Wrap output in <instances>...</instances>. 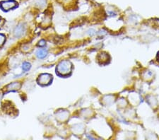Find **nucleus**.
Here are the masks:
<instances>
[{
    "instance_id": "nucleus-1",
    "label": "nucleus",
    "mask_w": 159,
    "mask_h": 140,
    "mask_svg": "<svg viewBox=\"0 0 159 140\" xmlns=\"http://www.w3.org/2000/svg\"><path fill=\"white\" fill-rule=\"evenodd\" d=\"M72 70V65L68 60H63L58 64L57 69V73L61 76H66L70 75Z\"/></svg>"
},
{
    "instance_id": "nucleus-7",
    "label": "nucleus",
    "mask_w": 159,
    "mask_h": 140,
    "mask_svg": "<svg viewBox=\"0 0 159 140\" xmlns=\"http://www.w3.org/2000/svg\"><path fill=\"white\" fill-rule=\"evenodd\" d=\"M48 55V51L45 49H39L36 52V55L40 59H43Z\"/></svg>"
},
{
    "instance_id": "nucleus-10",
    "label": "nucleus",
    "mask_w": 159,
    "mask_h": 140,
    "mask_svg": "<svg viewBox=\"0 0 159 140\" xmlns=\"http://www.w3.org/2000/svg\"><path fill=\"white\" fill-rule=\"evenodd\" d=\"M45 3H46L45 0H36V4L38 5L40 7H45Z\"/></svg>"
},
{
    "instance_id": "nucleus-11",
    "label": "nucleus",
    "mask_w": 159,
    "mask_h": 140,
    "mask_svg": "<svg viewBox=\"0 0 159 140\" xmlns=\"http://www.w3.org/2000/svg\"><path fill=\"white\" fill-rule=\"evenodd\" d=\"M45 41L44 40H41L38 43V46H40V47H43V46H45Z\"/></svg>"
},
{
    "instance_id": "nucleus-2",
    "label": "nucleus",
    "mask_w": 159,
    "mask_h": 140,
    "mask_svg": "<svg viewBox=\"0 0 159 140\" xmlns=\"http://www.w3.org/2000/svg\"><path fill=\"white\" fill-rule=\"evenodd\" d=\"M18 6V4L14 0H8V1L2 2L0 3V7L3 11H7L9 10L15 9Z\"/></svg>"
},
{
    "instance_id": "nucleus-3",
    "label": "nucleus",
    "mask_w": 159,
    "mask_h": 140,
    "mask_svg": "<svg viewBox=\"0 0 159 140\" xmlns=\"http://www.w3.org/2000/svg\"><path fill=\"white\" fill-rule=\"evenodd\" d=\"M52 79V76L49 74H42L38 79V82L40 85H48Z\"/></svg>"
},
{
    "instance_id": "nucleus-9",
    "label": "nucleus",
    "mask_w": 159,
    "mask_h": 140,
    "mask_svg": "<svg viewBox=\"0 0 159 140\" xmlns=\"http://www.w3.org/2000/svg\"><path fill=\"white\" fill-rule=\"evenodd\" d=\"M5 41H6V36L4 34H0V47L4 44Z\"/></svg>"
},
{
    "instance_id": "nucleus-13",
    "label": "nucleus",
    "mask_w": 159,
    "mask_h": 140,
    "mask_svg": "<svg viewBox=\"0 0 159 140\" xmlns=\"http://www.w3.org/2000/svg\"><path fill=\"white\" fill-rule=\"evenodd\" d=\"M2 96H3V95H2V94L0 93V101H1V99L2 98Z\"/></svg>"
},
{
    "instance_id": "nucleus-8",
    "label": "nucleus",
    "mask_w": 159,
    "mask_h": 140,
    "mask_svg": "<svg viewBox=\"0 0 159 140\" xmlns=\"http://www.w3.org/2000/svg\"><path fill=\"white\" fill-rule=\"evenodd\" d=\"M30 67H31V65L29 62H25L23 63V65H22V70H24V72H27V71H29Z\"/></svg>"
},
{
    "instance_id": "nucleus-6",
    "label": "nucleus",
    "mask_w": 159,
    "mask_h": 140,
    "mask_svg": "<svg viewBox=\"0 0 159 140\" xmlns=\"http://www.w3.org/2000/svg\"><path fill=\"white\" fill-rule=\"evenodd\" d=\"M2 108H3L4 113L11 115L16 113V110L14 108V107L11 105V103H10V102H6L4 104H3Z\"/></svg>"
},
{
    "instance_id": "nucleus-5",
    "label": "nucleus",
    "mask_w": 159,
    "mask_h": 140,
    "mask_svg": "<svg viewBox=\"0 0 159 140\" xmlns=\"http://www.w3.org/2000/svg\"><path fill=\"white\" fill-rule=\"evenodd\" d=\"M25 27L23 24H20L15 28L14 34V36L16 38H20L25 34Z\"/></svg>"
},
{
    "instance_id": "nucleus-14",
    "label": "nucleus",
    "mask_w": 159,
    "mask_h": 140,
    "mask_svg": "<svg viewBox=\"0 0 159 140\" xmlns=\"http://www.w3.org/2000/svg\"><path fill=\"white\" fill-rule=\"evenodd\" d=\"M158 59H159V57H158Z\"/></svg>"
},
{
    "instance_id": "nucleus-12",
    "label": "nucleus",
    "mask_w": 159,
    "mask_h": 140,
    "mask_svg": "<svg viewBox=\"0 0 159 140\" xmlns=\"http://www.w3.org/2000/svg\"><path fill=\"white\" fill-rule=\"evenodd\" d=\"M4 22H5L4 19H3L2 18L0 17V29H1V28L3 26L4 24Z\"/></svg>"
},
{
    "instance_id": "nucleus-4",
    "label": "nucleus",
    "mask_w": 159,
    "mask_h": 140,
    "mask_svg": "<svg viewBox=\"0 0 159 140\" xmlns=\"http://www.w3.org/2000/svg\"><path fill=\"white\" fill-rule=\"evenodd\" d=\"M20 87H21V84L19 81H16V82H13L7 85L5 87V91H6V93L11 92V91H16L19 90Z\"/></svg>"
}]
</instances>
